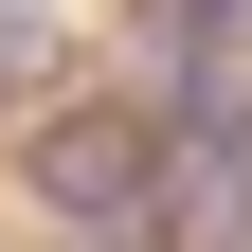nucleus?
<instances>
[{
	"label": "nucleus",
	"mask_w": 252,
	"mask_h": 252,
	"mask_svg": "<svg viewBox=\"0 0 252 252\" xmlns=\"http://www.w3.org/2000/svg\"><path fill=\"white\" fill-rule=\"evenodd\" d=\"M36 198L90 216V234H126V216L162 198V108H72V126L36 144Z\"/></svg>",
	"instance_id": "nucleus-1"
}]
</instances>
